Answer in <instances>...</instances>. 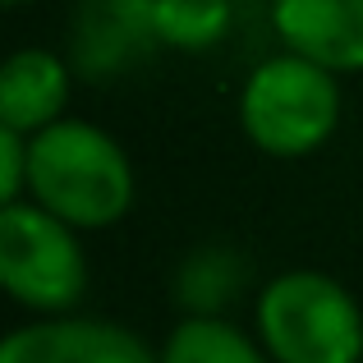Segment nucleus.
Wrapping results in <instances>:
<instances>
[{
  "label": "nucleus",
  "mask_w": 363,
  "mask_h": 363,
  "mask_svg": "<svg viewBox=\"0 0 363 363\" xmlns=\"http://www.w3.org/2000/svg\"><path fill=\"white\" fill-rule=\"evenodd\" d=\"M28 198V133L0 129V207Z\"/></svg>",
  "instance_id": "nucleus-12"
},
{
  "label": "nucleus",
  "mask_w": 363,
  "mask_h": 363,
  "mask_svg": "<svg viewBox=\"0 0 363 363\" xmlns=\"http://www.w3.org/2000/svg\"><path fill=\"white\" fill-rule=\"evenodd\" d=\"M161 51L157 0H79L69 14V65L88 83H111Z\"/></svg>",
  "instance_id": "nucleus-5"
},
{
  "label": "nucleus",
  "mask_w": 363,
  "mask_h": 363,
  "mask_svg": "<svg viewBox=\"0 0 363 363\" xmlns=\"http://www.w3.org/2000/svg\"><path fill=\"white\" fill-rule=\"evenodd\" d=\"M272 33L281 51L331 69L363 74V0H272Z\"/></svg>",
  "instance_id": "nucleus-7"
},
{
  "label": "nucleus",
  "mask_w": 363,
  "mask_h": 363,
  "mask_svg": "<svg viewBox=\"0 0 363 363\" xmlns=\"http://www.w3.org/2000/svg\"><path fill=\"white\" fill-rule=\"evenodd\" d=\"M161 363H272V354L225 318H179L161 345Z\"/></svg>",
  "instance_id": "nucleus-10"
},
{
  "label": "nucleus",
  "mask_w": 363,
  "mask_h": 363,
  "mask_svg": "<svg viewBox=\"0 0 363 363\" xmlns=\"http://www.w3.org/2000/svg\"><path fill=\"white\" fill-rule=\"evenodd\" d=\"M244 281L248 267L230 244H203L189 257H179L170 294L189 318H221V308H230L240 299Z\"/></svg>",
  "instance_id": "nucleus-9"
},
{
  "label": "nucleus",
  "mask_w": 363,
  "mask_h": 363,
  "mask_svg": "<svg viewBox=\"0 0 363 363\" xmlns=\"http://www.w3.org/2000/svg\"><path fill=\"white\" fill-rule=\"evenodd\" d=\"M79 235L83 230L51 216L33 198L0 207V285L18 308L42 318L79 308L88 290V257Z\"/></svg>",
  "instance_id": "nucleus-4"
},
{
  "label": "nucleus",
  "mask_w": 363,
  "mask_h": 363,
  "mask_svg": "<svg viewBox=\"0 0 363 363\" xmlns=\"http://www.w3.org/2000/svg\"><path fill=\"white\" fill-rule=\"evenodd\" d=\"M28 198L74 230H106L133 207V161L92 120H55L28 138Z\"/></svg>",
  "instance_id": "nucleus-1"
},
{
  "label": "nucleus",
  "mask_w": 363,
  "mask_h": 363,
  "mask_svg": "<svg viewBox=\"0 0 363 363\" xmlns=\"http://www.w3.org/2000/svg\"><path fill=\"white\" fill-rule=\"evenodd\" d=\"M74 65L69 55L46 46H18L0 65V129L14 133H42L55 120H65L74 97Z\"/></svg>",
  "instance_id": "nucleus-8"
},
{
  "label": "nucleus",
  "mask_w": 363,
  "mask_h": 363,
  "mask_svg": "<svg viewBox=\"0 0 363 363\" xmlns=\"http://www.w3.org/2000/svg\"><path fill=\"white\" fill-rule=\"evenodd\" d=\"M340 79L294 51H276L248 69L235 116L244 138L272 161H299L331 143L340 124Z\"/></svg>",
  "instance_id": "nucleus-2"
},
{
  "label": "nucleus",
  "mask_w": 363,
  "mask_h": 363,
  "mask_svg": "<svg viewBox=\"0 0 363 363\" xmlns=\"http://www.w3.org/2000/svg\"><path fill=\"white\" fill-rule=\"evenodd\" d=\"M257 340L272 363H363V308L336 276L294 267L257 290Z\"/></svg>",
  "instance_id": "nucleus-3"
},
{
  "label": "nucleus",
  "mask_w": 363,
  "mask_h": 363,
  "mask_svg": "<svg viewBox=\"0 0 363 363\" xmlns=\"http://www.w3.org/2000/svg\"><path fill=\"white\" fill-rule=\"evenodd\" d=\"M18 5H28V0H5V9H18Z\"/></svg>",
  "instance_id": "nucleus-13"
},
{
  "label": "nucleus",
  "mask_w": 363,
  "mask_h": 363,
  "mask_svg": "<svg viewBox=\"0 0 363 363\" xmlns=\"http://www.w3.org/2000/svg\"><path fill=\"white\" fill-rule=\"evenodd\" d=\"M0 363H161L138 331L101 318H37L0 340Z\"/></svg>",
  "instance_id": "nucleus-6"
},
{
  "label": "nucleus",
  "mask_w": 363,
  "mask_h": 363,
  "mask_svg": "<svg viewBox=\"0 0 363 363\" xmlns=\"http://www.w3.org/2000/svg\"><path fill=\"white\" fill-rule=\"evenodd\" d=\"M235 5H262V0H235ZM267 5H272V0H267Z\"/></svg>",
  "instance_id": "nucleus-14"
},
{
  "label": "nucleus",
  "mask_w": 363,
  "mask_h": 363,
  "mask_svg": "<svg viewBox=\"0 0 363 363\" xmlns=\"http://www.w3.org/2000/svg\"><path fill=\"white\" fill-rule=\"evenodd\" d=\"M235 0H157V37L161 51L203 55L225 42L235 23Z\"/></svg>",
  "instance_id": "nucleus-11"
}]
</instances>
